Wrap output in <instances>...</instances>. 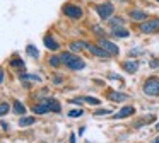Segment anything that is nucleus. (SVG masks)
<instances>
[{
    "mask_svg": "<svg viewBox=\"0 0 159 143\" xmlns=\"http://www.w3.org/2000/svg\"><path fill=\"white\" fill-rule=\"evenodd\" d=\"M21 80H33V82H41L38 75H29V73H21Z\"/></svg>",
    "mask_w": 159,
    "mask_h": 143,
    "instance_id": "22",
    "label": "nucleus"
},
{
    "mask_svg": "<svg viewBox=\"0 0 159 143\" xmlns=\"http://www.w3.org/2000/svg\"><path fill=\"white\" fill-rule=\"evenodd\" d=\"M69 48H70V51H74V53H79V51H82V50H87V44L82 43V41H72Z\"/></svg>",
    "mask_w": 159,
    "mask_h": 143,
    "instance_id": "15",
    "label": "nucleus"
},
{
    "mask_svg": "<svg viewBox=\"0 0 159 143\" xmlns=\"http://www.w3.org/2000/svg\"><path fill=\"white\" fill-rule=\"evenodd\" d=\"M2 129H4V131H7V129H9V126H7V123H2Z\"/></svg>",
    "mask_w": 159,
    "mask_h": 143,
    "instance_id": "31",
    "label": "nucleus"
},
{
    "mask_svg": "<svg viewBox=\"0 0 159 143\" xmlns=\"http://www.w3.org/2000/svg\"><path fill=\"white\" fill-rule=\"evenodd\" d=\"M60 61H62V54H60V56H58V54H55V56H52V58H50V60H48V63L52 65L53 68H58L60 65H62V63H60Z\"/></svg>",
    "mask_w": 159,
    "mask_h": 143,
    "instance_id": "18",
    "label": "nucleus"
},
{
    "mask_svg": "<svg viewBox=\"0 0 159 143\" xmlns=\"http://www.w3.org/2000/svg\"><path fill=\"white\" fill-rule=\"evenodd\" d=\"M70 143H75V135H70Z\"/></svg>",
    "mask_w": 159,
    "mask_h": 143,
    "instance_id": "32",
    "label": "nucleus"
},
{
    "mask_svg": "<svg viewBox=\"0 0 159 143\" xmlns=\"http://www.w3.org/2000/svg\"><path fill=\"white\" fill-rule=\"evenodd\" d=\"M156 2H157V3H159V0H156Z\"/></svg>",
    "mask_w": 159,
    "mask_h": 143,
    "instance_id": "35",
    "label": "nucleus"
},
{
    "mask_svg": "<svg viewBox=\"0 0 159 143\" xmlns=\"http://www.w3.org/2000/svg\"><path fill=\"white\" fill-rule=\"evenodd\" d=\"M36 123V118H31V116H24V118L19 119V126L21 128H26V126H31Z\"/></svg>",
    "mask_w": 159,
    "mask_h": 143,
    "instance_id": "16",
    "label": "nucleus"
},
{
    "mask_svg": "<svg viewBox=\"0 0 159 143\" xmlns=\"http://www.w3.org/2000/svg\"><path fill=\"white\" fill-rule=\"evenodd\" d=\"M106 114H111L110 109H99V111L94 112V116H106Z\"/></svg>",
    "mask_w": 159,
    "mask_h": 143,
    "instance_id": "27",
    "label": "nucleus"
},
{
    "mask_svg": "<svg viewBox=\"0 0 159 143\" xmlns=\"http://www.w3.org/2000/svg\"><path fill=\"white\" fill-rule=\"evenodd\" d=\"M134 112H135L134 106H123V107H121L120 111L113 114V119H123V118H128V116H132Z\"/></svg>",
    "mask_w": 159,
    "mask_h": 143,
    "instance_id": "10",
    "label": "nucleus"
},
{
    "mask_svg": "<svg viewBox=\"0 0 159 143\" xmlns=\"http://www.w3.org/2000/svg\"><path fill=\"white\" fill-rule=\"evenodd\" d=\"M26 53H28L31 58H38V56H39L38 48H36V46H33V44H28V46H26Z\"/></svg>",
    "mask_w": 159,
    "mask_h": 143,
    "instance_id": "17",
    "label": "nucleus"
},
{
    "mask_svg": "<svg viewBox=\"0 0 159 143\" xmlns=\"http://www.w3.org/2000/svg\"><path fill=\"white\" fill-rule=\"evenodd\" d=\"M156 131H159V123H157V124H156Z\"/></svg>",
    "mask_w": 159,
    "mask_h": 143,
    "instance_id": "33",
    "label": "nucleus"
},
{
    "mask_svg": "<svg viewBox=\"0 0 159 143\" xmlns=\"http://www.w3.org/2000/svg\"><path fill=\"white\" fill-rule=\"evenodd\" d=\"M139 29H140V32H144V34L159 32V19H145L144 22H140Z\"/></svg>",
    "mask_w": 159,
    "mask_h": 143,
    "instance_id": "5",
    "label": "nucleus"
},
{
    "mask_svg": "<svg viewBox=\"0 0 159 143\" xmlns=\"http://www.w3.org/2000/svg\"><path fill=\"white\" fill-rule=\"evenodd\" d=\"M14 112H16V114H19V116L26 112V107L22 106V102H19V101L14 102Z\"/></svg>",
    "mask_w": 159,
    "mask_h": 143,
    "instance_id": "21",
    "label": "nucleus"
},
{
    "mask_svg": "<svg viewBox=\"0 0 159 143\" xmlns=\"http://www.w3.org/2000/svg\"><path fill=\"white\" fill-rule=\"evenodd\" d=\"M98 44H99V46L103 48V50H106L108 53L111 54V56H116V54L120 53V48H118L115 43H111L110 39H104V37H99V39H98Z\"/></svg>",
    "mask_w": 159,
    "mask_h": 143,
    "instance_id": "6",
    "label": "nucleus"
},
{
    "mask_svg": "<svg viewBox=\"0 0 159 143\" xmlns=\"http://www.w3.org/2000/svg\"><path fill=\"white\" fill-rule=\"evenodd\" d=\"M96 12H98L101 20H110L115 14V7L111 2H103L99 5H96Z\"/></svg>",
    "mask_w": 159,
    "mask_h": 143,
    "instance_id": "3",
    "label": "nucleus"
},
{
    "mask_svg": "<svg viewBox=\"0 0 159 143\" xmlns=\"http://www.w3.org/2000/svg\"><path fill=\"white\" fill-rule=\"evenodd\" d=\"M142 92L149 97H157L159 95V77H151L144 82Z\"/></svg>",
    "mask_w": 159,
    "mask_h": 143,
    "instance_id": "2",
    "label": "nucleus"
},
{
    "mask_svg": "<svg viewBox=\"0 0 159 143\" xmlns=\"http://www.w3.org/2000/svg\"><path fill=\"white\" fill-rule=\"evenodd\" d=\"M11 65H12L14 68H21V70H24V61H22L21 58H17V56H14V58L11 60Z\"/></svg>",
    "mask_w": 159,
    "mask_h": 143,
    "instance_id": "19",
    "label": "nucleus"
},
{
    "mask_svg": "<svg viewBox=\"0 0 159 143\" xmlns=\"http://www.w3.org/2000/svg\"><path fill=\"white\" fill-rule=\"evenodd\" d=\"M62 63L65 65L67 68H70V70H82V68H86V61L80 56H77L74 51H65V53H62Z\"/></svg>",
    "mask_w": 159,
    "mask_h": 143,
    "instance_id": "1",
    "label": "nucleus"
},
{
    "mask_svg": "<svg viewBox=\"0 0 159 143\" xmlns=\"http://www.w3.org/2000/svg\"><path fill=\"white\" fill-rule=\"evenodd\" d=\"M108 99H110V101H115V102H120V101H127L128 95L121 94V92H116V90H110L108 92Z\"/></svg>",
    "mask_w": 159,
    "mask_h": 143,
    "instance_id": "14",
    "label": "nucleus"
},
{
    "mask_svg": "<svg viewBox=\"0 0 159 143\" xmlns=\"http://www.w3.org/2000/svg\"><path fill=\"white\" fill-rule=\"evenodd\" d=\"M9 109H11V107H9L7 102H2V104H0V116H5L9 112Z\"/></svg>",
    "mask_w": 159,
    "mask_h": 143,
    "instance_id": "24",
    "label": "nucleus"
},
{
    "mask_svg": "<svg viewBox=\"0 0 159 143\" xmlns=\"http://www.w3.org/2000/svg\"><path fill=\"white\" fill-rule=\"evenodd\" d=\"M128 15H130L132 20H135V22H144L145 19H147V12L142 9H132L130 12H128Z\"/></svg>",
    "mask_w": 159,
    "mask_h": 143,
    "instance_id": "8",
    "label": "nucleus"
},
{
    "mask_svg": "<svg viewBox=\"0 0 159 143\" xmlns=\"http://www.w3.org/2000/svg\"><path fill=\"white\" fill-rule=\"evenodd\" d=\"M84 101L89 102L91 106H98V104H99V99H96V97H84Z\"/></svg>",
    "mask_w": 159,
    "mask_h": 143,
    "instance_id": "26",
    "label": "nucleus"
},
{
    "mask_svg": "<svg viewBox=\"0 0 159 143\" xmlns=\"http://www.w3.org/2000/svg\"><path fill=\"white\" fill-rule=\"evenodd\" d=\"M87 143H89V141H87Z\"/></svg>",
    "mask_w": 159,
    "mask_h": 143,
    "instance_id": "36",
    "label": "nucleus"
},
{
    "mask_svg": "<svg viewBox=\"0 0 159 143\" xmlns=\"http://www.w3.org/2000/svg\"><path fill=\"white\" fill-rule=\"evenodd\" d=\"M53 82H55V84H62V77H60V75H55Z\"/></svg>",
    "mask_w": 159,
    "mask_h": 143,
    "instance_id": "29",
    "label": "nucleus"
},
{
    "mask_svg": "<svg viewBox=\"0 0 159 143\" xmlns=\"http://www.w3.org/2000/svg\"><path fill=\"white\" fill-rule=\"evenodd\" d=\"M159 67V60H152L151 61V68H157Z\"/></svg>",
    "mask_w": 159,
    "mask_h": 143,
    "instance_id": "28",
    "label": "nucleus"
},
{
    "mask_svg": "<svg viewBox=\"0 0 159 143\" xmlns=\"http://www.w3.org/2000/svg\"><path fill=\"white\" fill-rule=\"evenodd\" d=\"M41 102H43V104H45L52 112H60V109H62V106H60L58 101H55V99H43Z\"/></svg>",
    "mask_w": 159,
    "mask_h": 143,
    "instance_id": "12",
    "label": "nucleus"
},
{
    "mask_svg": "<svg viewBox=\"0 0 159 143\" xmlns=\"http://www.w3.org/2000/svg\"><path fill=\"white\" fill-rule=\"evenodd\" d=\"M152 143H159V138H156V140H154V141H152Z\"/></svg>",
    "mask_w": 159,
    "mask_h": 143,
    "instance_id": "34",
    "label": "nucleus"
},
{
    "mask_svg": "<svg viewBox=\"0 0 159 143\" xmlns=\"http://www.w3.org/2000/svg\"><path fill=\"white\" fill-rule=\"evenodd\" d=\"M33 111H34L36 114H45V112H50V109H48V107H46V106L41 102V104L34 106V107H33Z\"/></svg>",
    "mask_w": 159,
    "mask_h": 143,
    "instance_id": "20",
    "label": "nucleus"
},
{
    "mask_svg": "<svg viewBox=\"0 0 159 143\" xmlns=\"http://www.w3.org/2000/svg\"><path fill=\"white\" fill-rule=\"evenodd\" d=\"M121 68H123L127 73H135L139 70V61L137 60H128V61H123L121 63Z\"/></svg>",
    "mask_w": 159,
    "mask_h": 143,
    "instance_id": "11",
    "label": "nucleus"
},
{
    "mask_svg": "<svg viewBox=\"0 0 159 143\" xmlns=\"http://www.w3.org/2000/svg\"><path fill=\"white\" fill-rule=\"evenodd\" d=\"M111 36L125 39V37L130 36V31H128L127 27H123V26H115V27H111Z\"/></svg>",
    "mask_w": 159,
    "mask_h": 143,
    "instance_id": "9",
    "label": "nucleus"
},
{
    "mask_svg": "<svg viewBox=\"0 0 159 143\" xmlns=\"http://www.w3.org/2000/svg\"><path fill=\"white\" fill-rule=\"evenodd\" d=\"M43 43H45V46L48 48L50 51H57V50H60V44L57 43V41L53 39V36H50V34L43 37Z\"/></svg>",
    "mask_w": 159,
    "mask_h": 143,
    "instance_id": "13",
    "label": "nucleus"
},
{
    "mask_svg": "<svg viewBox=\"0 0 159 143\" xmlns=\"http://www.w3.org/2000/svg\"><path fill=\"white\" fill-rule=\"evenodd\" d=\"M63 14H65L67 17H70V19H80V17L84 15V9L79 5V3H65V5L62 7Z\"/></svg>",
    "mask_w": 159,
    "mask_h": 143,
    "instance_id": "4",
    "label": "nucleus"
},
{
    "mask_svg": "<svg viewBox=\"0 0 159 143\" xmlns=\"http://www.w3.org/2000/svg\"><path fill=\"white\" fill-rule=\"evenodd\" d=\"M139 53H140V50H139V48H137V50H134V51H130V56H132V54H139Z\"/></svg>",
    "mask_w": 159,
    "mask_h": 143,
    "instance_id": "30",
    "label": "nucleus"
},
{
    "mask_svg": "<svg viewBox=\"0 0 159 143\" xmlns=\"http://www.w3.org/2000/svg\"><path fill=\"white\" fill-rule=\"evenodd\" d=\"M87 50L91 51V54H94V56H98V58H110L111 56V54L108 53L106 50H103L99 44H87Z\"/></svg>",
    "mask_w": 159,
    "mask_h": 143,
    "instance_id": "7",
    "label": "nucleus"
},
{
    "mask_svg": "<svg viewBox=\"0 0 159 143\" xmlns=\"http://www.w3.org/2000/svg\"><path fill=\"white\" fill-rule=\"evenodd\" d=\"M110 24H111V27H115V26H123V19H121V17H111V19H110Z\"/></svg>",
    "mask_w": 159,
    "mask_h": 143,
    "instance_id": "23",
    "label": "nucleus"
},
{
    "mask_svg": "<svg viewBox=\"0 0 159 143\" xmlns=\"http://www.w3.org/2000/svg\"><path fill=\"white\" fill-rule=\"evenodd\" d=\"M79 116H82V109H72L69 112V118H79Z\"/></svg>",
    "mask_w": 159,
    "mask_h": 143,
    "instance_id": "25",
    "label": "nucleus"
}]
</instances>
